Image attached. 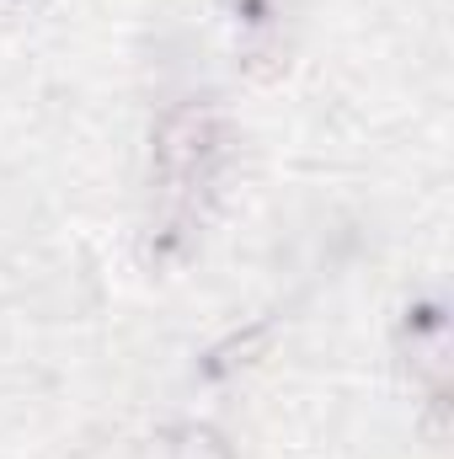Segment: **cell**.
<instances>
[{"mask_svg": "<svg viewBox=\"0 0 454 459\" xmlns=\"http://www.w3.org/2000/svg\"><path fill=\"white\" fill-rule=\"evenodd\" d=\"M220 144H225V128L204 102H182L155 123V182H161L171 209H182L188 193L198 182H209Z\"/></svg>", "mask_w": 454, "mask_h": 459, "instance_id": "obj_1", "label": "cell"}, {"mask_svg": "<svg viewBox=\"0 0 454 459\" xmlns=\"http://www.w3.org/2000/svg\"><path fill=\"white\" fill-rule=\"evenodd\" d=\"M267 337H273V332H267V326H257V332H251V337H240V342L220 347V352H214V363H209V368H214V374H230V368H235V363H246V352H257V347H267Z\"/></svg>", "mask_w": 454, "mask_h": 459, "instance_id": "obj_2", "label": "cell"}, {"mask_svg": "<svg viewBox=\"0 0 454 459\" xmlns=\"http://www.w3.org/2000/svg\"><path fill=\"white\" fill-rule=\"evenodd\" d=\"M433 406L444 411V395H433ZM428 433H433V438H444V417H428Z\"/></svg>", "mask_w": 454, "mask_h": 459, "instance_id": "obj_3", "label": "cell"}]
</instances>
